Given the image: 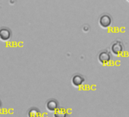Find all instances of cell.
Wrapping results in <instances>:
<instances>
[{"mask_svg": "<svg viewBox=\"0 0 129 117\" xmlns=\"http://www.w3.org/2000/svg\"><path fill=\"white\" fill-rule=\"evenodd\" d=\"M72 84H73L75 87H80V86H81V85L83 84V83L84 82V78L81 75H75V76L72 78Z\"/></svg>", "mask_w": 129, "mask_h": 117, "instance_id": "cell-5", "label": "cell"}, {"mask_svg": "<svg viewBox=\"0 0 129 117\" xmlns=\"http://www.w3.org/2000/svg\"><path fill=\"white\" fill-rule=\"evenodd\" d=\"M98 60L100 61V63L101 64H107L109 63L110 60H111V56L109 55V53L108 52H101L100 54H99V56H98Z\"/></svg>", "mask_w": 129, "mask_h": 117, "instance_id": "cell-4", "label": "cell"}, {"mask_svg": "<svg viewBox=\"0 0 129 117\" xmlns=\"http://www.w3.org/2000/svg\"><path fill=\"white\" fill-rule=\"evenodd\" d=\"M58 104L55 100H50L46 103V109L50 112H55V110L58 109Z\"/></svg>", "mask_w": 129, "mask_h": 117, "instance_id": "cell-6", "label": "cell"}, {"mask_svg": "<svg viewBox=\"0 0 129 117\" xmlns=\"http://www.w3.org/2000/svg\"><path fill=\"white\" fill-rule=\"evenodd\" d=\"M39 114H40V111L37 108H31L28 112V115L32 116V117L33 116H37V115H39Z\"/></svg>", "mask_w": 129, "mask_h": 117, "instance_id": "cell-8", "label": "cell"}, {"mask_svg": "<svg viewBox=\"0 0 129 117\" xmlns=\"http://www.w3.org/2000/svg\"><path fill=\"white\" fill-rule=\"evenodd\" d=\"M55 115L58 117H64L66 115V112L63 109H57L55 112Z\"/></svg>", "mask_w": 129, "mask_h": 117, "instance_id": "cell-7", "label": "cell"}, {"mask_svg": "<svg viewBox=\"0 0 129 117\" xmlns=\"http://www.w3.org/2000/svg\"><path fill=\"white\" fill-rule=\"evenodd\" d=\"M83 30H84V32H88V31H89V27H88L87 25H85V26L84 27Z\"/></svg>", "mask_w": 129, "mask_h": 117, "instance_id": "cell-9", "label": "cell"}, {"mask_svg": "<svg viewBox=\"0 0 129 117\" xmlns=\"http://www.w3.org/2000/svg\"><path fill=\"white\" fill-rule=\"evenodd\" d=\"M112 18L109 15H102L100 18L99 24L103 28L109 27L112 25Z\"/></svg>", "mask_w": 129, "mask_h": 117, "instance_id": "cell-2", "label": "cell"}, {"mask_svg": "<svg viewBox=\"0 0 129 117\" xmlns=\"http://www.w3.org/2000/svg\"><path fill=\"white\" fill-rule=\"evenodd\" d=\"M127 2H129V0H127Z\"/></svg>", "mask_w": 129, "mask_h": 117, "instance_id": "cell-11", "label": "cell"}, {"mask_svg": "<svg viewBox=\"0 0 129 117\" xmlns=\"http://www.w3.org/2000/svg\"><path fill=\"white\" fill-rule=\"evenodd\" d=\"M111 50H112V52L115 55L118 56V55H121V53L123 52L124 46L120 41H115V43H112V45L111 46Z\"/></svg>", "mask_w": 129, "mask_h": 117, "instance_id": "cell-1", "label": "cell"}, {"mask_svg": "<svg viewBox=\"0 0 129 117\" xmlns=\"http://www.w3.org/2000/svg\"><path fill=\"white\" fill-rule=\"evenodd\" d=\"M1 106H2V103H1V101H0V108H1Z\"/></svg>", "mask_w": 129, "mask_h": 117, "instance_id": "cell-10", "label": "cell"}, {"mask_svg": "<svg viewBox=\"0 0 129 117\" xmlns=\"http://www.w3.org/2000/svg\"><path fill=\"white\" fill-rule=\"evenodd\" d=\"M12 37V31L7 27L0 28V40L2 41H8Z\"/></svg>", "mask_w": 129, "mask_h": 117, "instance_id": "cell-3", "label": "cell"}]
</instances>
